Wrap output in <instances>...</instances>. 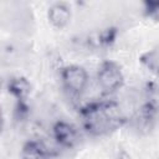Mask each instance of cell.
<instances>
[{"instance_id":"2","label":"cell","mask_w":159,"mask_h":159,"mask_svg":"<svg viewBox=\"0 0 159 159\" xmlns=\"http://www.w3.org/2000/svg\"><path fill=\"white\" fill-rule=\"evenodd\" d=\"M97 80L99 87L106 92H114L123 86L124 76L120 66L114 61H104L98 68Z\"/></svg>"},{"instance_id":"9","label":"cell","mask_w":159,"mask_h":159,"mask_svg":"<svg viewBox=\"0 0 159 159\" xmlns=\"http://www.w3.org/2000/svg\"><path fill=\"white\" fill-rule=\"evenodd\" d=\"M142 63L145 65L152 72H155L159 75V56L157 52H148L142 57Z\"/></svg>"},{"instance_id":"7","label":"cell","mask_w":159,"mask_h":159,"mask_svg":"<svg viewBox=\"0 0 159 159\" xmlns=\"http://www.w3.org/2000/svg\"><path fill=\"white\" fill-rule=\"evenodd\" d=\"M31 84L30 82L21 76H16L9 80L7 82V92L17 101H26L27 96L30 94Z\"/></svg>"},{"instance_id":"6","label":"cell","mask_w":159,"mask_h":159,"mask_svg":"<svg viewBox=\"0 0 159 159\" xmlns=\"http://www.w3.org/2000/svg\"><path fill=\"white\" fill-rule=\"evenodd\" d=\"M47 17L50 24L56 29H63L68 25L71 20V10L63 2L53 4L47 12Z\"/></svg>"},{"instance_id":"3","label":"cell","mask_w":159,"mask_h":159,"mask_svg":"<svg viewBox=\"0 0 159 159\" xmlns=\"http://www.w3.org/2000/svg\"><path fill=\"white\" fill-rule=\"evenodd\" d=\"M61 81L67 91L78 94L83 92L88 83V73L82 66L68 65L61 70Z\"/></svg>"},{"instance_id":"4","label":"cell","mask_w":159,"mask_h":159,"mask_svg":"<svg viewBox=\"0 0 159 159\" xmlns=\"http://www.w3.org/2000/svg\"><path fill=\"white\" fill-rule=\"evenodd\" d=\"M52 135L56 143L63 148H72L78 140L76 127L66 120H57L52 125Z\"/></svg>"},{"instance_id":"8","label":"cell","mask_w":159,"mask_h":159,"mask_svg":"<svg viewBox=\"0 0 159 159\" xmlns=\"http://www.w3.org/2000/svg\"><path fill=\"white\" fill-rule=\"evenodd\" d=\"M117 35H118V31H117L116 27L103 29L98 34H96L93 43L96 46H99V47H108V46H111L116 41Z\"/></svg>"},{"instance_id":"1","label":"cell","mask_w":159,"mask_h":159,"mask_svg":"<svg viewBox=\"0 0 159 159\" xmlns=\"http://www.w3.org/2000/svg\"><path fill=\"white\" fill-rule=\"evenodd\" d=\"M83 128L92 135H103L119 128L124 118L119 106L113 101L91 102L80 111Z\"/></svg>"},{"instance_id":"5","label":"cell","mask_w":159,"mask_h":159,"mask_svg":"<svg viewBox=\"0 0 159 159\" xmlns=\"http://www.w3.org/2000/svg\"><path fill=\"white\" fill-rule=\"evenodd\" d=\"M55 155L56 153L40 140H29L21 149L22 159H51Z\"/></svg>"},{"instance_id":"10","label":"cell","mask_w":159,"mask_h":159,"mask_svg":"<svg viewBox=\"0 0 159 159\" xmlns=\"http://www.w3.org/2000/svg\"><path fill=\"white\" fill-rule=\"evenodd\" d=\"M145 6H147V10L149 14H153V12H158L159 11V2L158 1H147L145 2Z\"/></svg>"}]
</instances>
